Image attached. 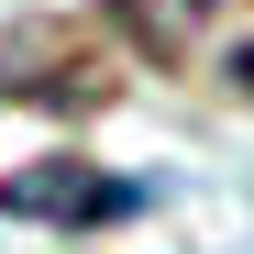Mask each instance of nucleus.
Listing matches in <instances>:
<instances>
[{
  "label": "nucleus",
  "mask_w": 254,
  "mask_h": 254,
  "mask_svg": "<svg viewBox=\"0 0 254 254\" xmlns=\"http://www.w3.org/2000/svg\"><path fill=\"white\" fill-rule=\"evenodd\" d=\"M232 89H243V100H254V45H243V56H232Z\"/></svg>",
  "instance_id": "obj_2"
},
{
  "label": "nucleus",
  "mask_w": 254,
  "mask_h": 254,
  "mask_svg": "<svg viewBox=\"0 0 254 254\" xmlns=\"http://www.w3.org/2000/svg\"><path fill=\"white\" fill-rule=\"evenodd\" d=\"M144 199H155L144 177H111V166H89V155H45V166H22V177H0V210H11V221H56V232L133 221Z\"/></svg>",
  "instance_id": "obj_1"
}]
</instances>
